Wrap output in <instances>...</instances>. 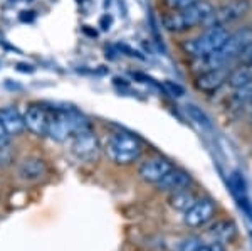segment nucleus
Here are the masks:
<instances>
[{
    "instance_id": "obj_25",
    "label": "nucleus",
    "mask_w": 252,
    "mask_h": 251,
    "mask_svg": "<svg viewBox=\"0 0 252 251\" xmlns=\"http://www.w3.org/2000/svg\"><path fill=\"white\" fill-rule=\"evenodd\" d=\"M241 64L252 68V44L249 46V49L246 51V54H244L242 58H241Z\"/></svg>"
},
{
    "instance_id": "obj_20",
    "label": "nucleus",
    "mask_w": 252,
    "mask_h": 251,
    "mask_svg": "<svg viewBox=\"0 0 252 251\" xmlns=\"http://www.w3.org/2000/svg\"><path fill=\"white\" fill-rule=\"evenodd\" d=\"M14 160V148H12V142L0 143V167H9Z\"/></svg>"
},
{
    "instance_id": "obj_4",
    "label": "nucleus",
    "mask_w": 252,
    "mask_h": 251,
    "mask_svg": "<svg viewBox=\"0 0 252 251\" xmlns=\"http://www.w3.org/2000/svg\"><path fill=\"white\" fill-rule=\"evenodd\" d=\"M229 34L230 32L227 27H205L200 34L184 40L182 49L192 59L204 58V56H209L220 49L227 37H229Z\"/></svg>"
},
{
    "instance_id": "obj_5",
    "label": "nucleus",
    "mask_w": 252,
    "mask_h": 251,
    "mask_svg": "<svg viewBox=\"0 0 252 251\" xmlns=\"http://www.w3.org/2000/svg\"><path fill=\"white\" fill-rule=\"evenodd\" d=\"M108 157L118 165H129L140 159L143 145L138 137L128 132H116L108 139Z\"/></svg>"
},
{
    "instance_id": "obj_7",
    "label": "nucleus",
    "mask_w": 252,
    "mask_h": 251,
    "mask_svg": "<svg viewBox=\"0 0 252 251\" xmlns=\"http://www.w3.org/2000/svg\"><path fill=\"white\" fill-rule=\"evenodd\" d=\"M69 150L79 162H94L101 153V143L91 128L74 133L69 139Z\"/></svg>"
},
{
    "instance_id": "obj_31",
    "label": "nucleus",
    "mask_w": 252,
    "mask_h": 251,
    "mask_svg": "<svg viewBox=\"0 0 252 251\" xmlns=\"http://www.w3.org/2000/svg\"><path fill=\"white\" fill-rule=\"evenodd\" d=\"M198 251H210V246H205V245H202L200 248H198Z\"/></svg>"
},
{
    "instance_id": "obj_10",
    "label": "nucleus",
    "mask_w": 252,
    "mask_h": 251,
    "mask_svg": "<svg viewBox=\"0 0 252 251\" xmlns=\"http://www.w3.org/2000/svg\"><path fill=\"white\" fill-rule=\"evenodd\" d=\"M173 169L172 162L163 159V157H152L145 160L138 169V176L148 184H158L163 177Z\"/></svg>"
},
{
    "instance_id": "obj_2",
    "label": "nucleus",
    "mask_w": 252,
    "mask_h": 251,
    "mask_svg": "<svg viewBox=\"0 0 252 251\" xmlns=\"http://www.w3.org/2000/svg\"><path fill=\"white\" fill-rule=\"evenodd\" d=\"M215 7L207 0L193 3L182 10H170L161 17V24L168 32L180 34V32L192 31L195 27H205L207 20L210 19Z\"/></svg>"
},
{
    "instance_id": "obj_30",
    "label": "nucleus",
    "mask_w": 252,
    "mask_h": 251,
    "mask_svg": "<svg viewBox=\"0 0 252 251\" xmlns=\"http://www.w3.org/2000/svg\"><path fill=\"white\" fill-rule=\"evenodd\" d=\"M34 19V12H29V15H26V12H22V15H20V20H24V22H26V20H31Z\"/></svg>"
},
{
    "instance_id": "obj_28",
    "label": "nucleus",
    "mask_w": 252,
    "mask_h": 251,
    "mask_svg": "<svg viewBox=\"0 0 252 251\" xmlns=\"http://www.w3.org/2000/svg\"><path fill=\"white\" fill-rule=\"evenodd\" d=\"M5 142H10V137L5 132V128H3L2 121H0V143H5Z\"/></svg>"
},
{
    "instance_id": "obj_27",
    "label": "nucleus",
    "mask_w": 252,
    "mask_h": 251,
    "mask_svg": "<svg viewBox=\"0 0 252 251\" xmlns=\"http://www.w3.org/2000/svg\"><path fill=\"white\" fill-rule=\"evenodd\" d=\"M17 71H20V72H34L35 70H34V66H32V64H26V63H17Z\"/></svg>"
},
{
    "instance_id": "obj_14",
    "label": "nucleus",
    "mask_w": 252,
    "mask_h": 251,
    "mask_svg": "<svg viewBox=\"0 0 252 251\" xmlns=\"http://www.w3.org/2000/svg\"><path fill=\"white\" fill-rule=\"evenodd\" d=\"M192 182V177L189 176L185 171L182 169H172L166 176L158 182V189L160 191H166V192H175L180 191V189H187Z\"/></svg>"
},
{
    "instance_id": "obj_12",
    "label": "nucleus",
    "mask_w": 252,
    "mask_h": 251,
    "mask_svg": "<svg viewBox=\"0 0 252 251\" xmlns=\"http://www.w3.org/2000/svg\"><path fill=\"white\" fill-rule=\"evenodd\" d=\"M49 167L46 160L40 159V157H26L19 162L17 165V174L22 180L27 182H37L47 176Z\"/></svg>"
},
{
    "instance_id": "obj_29",
    "label": "nucleus",
    "mask_w": 252,
    "mask_h": 251,
    "mask_svg": "<svg viewBox=\"0 0 252 251\" xmlns=\"http://www.w3.org/2000/svg\"><path fill=\"white\" fill-rule=\"evenodd\" d=\"M209 246H210V251H227L225 248H223L222 243H219V241H215V243H212V245H209Z\"/></svg>"
},
{
    "instance_id": "obj_3",
    "label": "nucleus",
    "mask_w": 252,
    "mask_h": 251,
    "mask_svg": "<svg viewBox=\"0 0 252 251\" xmlns=\"http://www.w3.org/2000/svg\"><path fill=\"white\" fill-rule=\"evenodd\" d=\"M49 115L47 137L56 142H66L74 133L91 130V123L86 116L72 108H52Z\"/></svg>"
},
{
    "instance_id": "obj_9",
    "label": "nucleus",
    "mask_w": 252,
    "mask_h": 251,
    "mask_svg": "<svg viewBox=\"0 0 252 251\" xmlns=\"http://www.w3.org/2000/svg\"><path fill=\"white\" fill-rule=\"evenodd\" d=\"M229 72L230 68H215V70L202 71L195 78V86L202 93H209V95L210 93H215L227 83Z\"/></svg>"
},
{
    "instance_id": "obj_19",
    "label": "nucleus",
    "mask_w": 252,
    "mask_h": 251,
    "mask_svg": "<svg viewBox=\"0 0 252 251\" xmlns=\"http://www.w3.org/2000/svg\"><path fill=\"white\" fill-rule=\"evenodd\" d=\"M185 111H187V115L190 116V120L195 121V123H197L198 127H202V128H210V127H212V123H210L209 116H207L205 113L202 111L198 107H195V105H187Z\"/></svg>"
},
{
    "instance_id": "obj_1",
    "label": "nucleus",
    "mask_w": 252,
    "mask_h": 251,
    "mask_svg": "<svg viewBox=\"0 0 252 251\" xmlns=\"http://www.w3.org/2000/svg\"><path fill=\"white\" fill-rule=\"evenodd\" d=\"M252 44V26L239 27L237 31L230 32L227 40L219 51L212 52L204 58H197L192 61L193 68L198 72L215 70V68H230L235 61H241Z\"/></svg>"
},
{
    "instance_id": "obj_21",
    "label": "nucleus",
    "mask_w": 252,
    "mask_h": 251,
    "mask_svg": "<svg viewBox=\"0 0 252 251\" xmlns=\"http://www.w3.org/2000/svg\"><path fill=\"white\" fill-rule=\"evenodd\" d=\"M161 90H163L166 95L173 96V98H182V96L185 95V88L182 86V84L175 83V81H170V79L161 83Z\"/></svg>"
},
{
    "instance_id": "obj_32",
    "label": "nucleus",
    "mask_w": 252,
    "mask_h": 251,
    "mask_svg": "<svg viewBox=\"0 0 252 251\" xmlns=\"http://www.w3.org/2000/svg\"><path fill=\"white\" fill-rule=\"evenodd\" d=\"M249 103L252 105V95H251V100H249Z\"/></svg>"
},
{
    "instance_id": "obj_23",
    "label": "nucleus",
    "mask_w": 252,
    "mask_h": 251,
    "mask_svg": "<svg viewBox=\"0 0 252 251\" xmlns=\"http://www.w3.org/2000/svg\"><path fill=\"white\" fill-rule=\"evenodd\" d=\"M197 2H200V0H165V5L168 7V10H182Z\"/></svg>"
},
{
    "instance_id": "obj_22",
    "label": "nucleus",
    "mask_w": 252,
    "mask_h": 251,
    "mask_svg": "<svg viewBox=\"0 0 252 251\" xmlns=\"http://www.w3.org/2000/svg\"><path fill=\"white\" fill-rule=\"evenodd\" d=\"M200 246H202V243L198 238L189 236V238H185L184 241H180V245H178V251H198Z\"/></svg>"
},
{
    "instance_id": "obj_11",
    "label": "nucleus",
    "mask_w": 252,
    "mask_h": 251,
    "mask_svg": "<svg viewBox=\"0 0 252 251\" xmlns=\"http://www.w3.org/2000/svg\"><path fill=\"white\" fill-rule=\"evenodd\" d=\"M49 115H51V111L46 107H42V105H29L26 113H24L26 128H29L37 137H46L49 127Z\"/></svg>"
},
{
    "instance_id": "obj_18",
    "label": "nucleus",
    "mask_w": 252,
    "mask_h": 251,
    "mask_svg": "<svg viewBox=\"0 0 252 251\" xmlns=\"http://www.w3.org/2000/svg\"><path fill=\"white\" fill-rule=\"evenodd\" d=\"M235 233H237V229H235L232 221H217L210 228V234L220 241H230L235 236Z\"/></svg>"
},
{
    "instance_id": "obj_17",
    "label": "nucleus",
    "mask_w": 252,
    "mask_h": 251,
    "mask_svg": "<svg viewBox=\"0 0 252 251\" xmlns=\"http://www.w3.org/2000/svg\"><path fill=\"white\" fill-rule=\"evenodd\" d=\"M227 83H229V86L232 88L234 91L241 90L244 86H249V84H252V68L241 64V66L235 68V70H230Z\"/></svg>"
},
{
    "instance_id": "obj_24",
    "label": "nucleus",
    "mask_w": 252,
    "mask_h": 251,
    "mask_svg": "<svg viewBox=\"0 0 252 251\" xmlns=\"http://www.w3.org/2000/svg\"><path fill=\"white\" fill-rule=\"evenodd\" d=\"M116 49L121 52V54H126L129 56V58H138V59H143V56L140 54L136 49H133V47H129L128 44H118Z\"/></svg>"
},
{
    "instance_id": "obj_6",
    "label": "nucleus",
    "mask_w": 252,
    "mask_h": 251,
    "mask_svg": "<svg viewBox=\"0 0 252 251\" xmlns=\"http://www.w3.org/2000/svg\"><path fill=\"white\" fill-rule=\"evenodd\" d=\"M249 10V0H232V2H227L223 5L215 7L210 19L207 20L205 27H227L229 29V26H232L234 22L242 19Z\"/></svg>"
},
{
    "instance_id": "obj_15",
    "label": "nucleus",
    "mask_w": 252,
    "mask_h": 251,
    "mask_svg": "<svg viewBox=\"0 0 252 251\" xmlns=\"http://www.w3.org/2000/svg\"><path fill=\"white\" fill-rule=\"evenodd\" d=\"M229 185H230V191H232V194L235 196V199L239 201V206L251 214V204H249V197H247V185H246V180H244L242 174L239 171L230 174Z\"/></svg>"
},
{
    "instance_id": "obj_26",
    "label": "nucleus",
    "mask_w": 252,
    "mask_h": 251,
    "mask_svg": "<svg viewBox=\"0 0 252 251\" xmlns=\"http://www.w3.org/2000/svg\"><path fill=\"white\" fill-rule=\"evenodd\" d=\"M111 22H113V17H111V15L104 14L103 17H101V20H99V27H101L103 31H108V29H109V26H111Z\"/></svg>"
},
{
    "instance_id": "obj_13",
    "label": "nucleus",
    "mask_w": 252,
    "mask_h": 251,
    "mask_svg": "<svg viewBox=\"0 0 252 251\" xmlns=\"http://www.w3.org/2000/svg\"><path fill=\"white\" fill-rule=\"evenodd\" d=\"M0 121H2L9 137H19L26 130L24 115L17 110V107H2L0 108Z\"/></svg>"
},
{
    "instance_id": "obj_16",
    "label": "nucleus",
    "mask_w": 252,
    "mask_h": 251,
    "mask_svg": "<svg viewBox=\"0 0 252 251\" xmlns=\"http://www.w3.org/2000/svg\"><path fill=\"white\" fill-rule=\"evenodd\" d=\"M195 201H197V197H195V194L192 191H189V187L170 192L168 197L170 206H172L175 211H180V213H185L189 208H192Z\"/></svg>"
},
{
    "instance_id": "obj_8",
    "label": "nucleus",
    "mask_w": 252,
    "mask_h": 251,
    "mask_svg": "<svg viewBox=\"0 0 252 251\" xmlns=\"http://www.w3.org/2000/svg\"><path fill=\"white\" fill-rule=\"evenodd\" d=\"M215 216V204L209 197H202L193 202L192 208L184 213V222L190 228H200L205 226Z\"/></svg>"
}]
</instances>
